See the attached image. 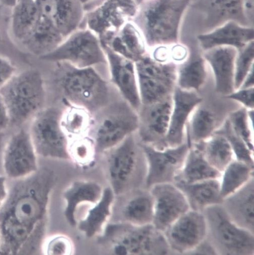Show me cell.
<instances>
[{"mask_svg":"<svg viewBox=\"0 0 254 255\" xmlns=\"http://www.w3.org/2000/svg\"><path fill=\"white\" fill-rule=\"evenodd\" d=\"M141 105H150L172 95L176 87L177 66L145 55L135 63Z\"/></svg>","mask_w":254,"mask_h":255,"instance_id":"cell-12","label":"cell"},{"mask_svg":"<svg viewBox=\"0 0 254 255\" xmlns=\"http://www.w3.org/2000/svg\"><path fill=\"white\" fill-rule=\"evenodd\" d=\"M99 246L118 255H172L164 233L153 224L109 222L97 237Z\"/></svg>","mask_w":254,"mask_h":255,"instance_id":"cell-5","label":"cell"},{"mask_svg":"<svg viewBox=\"0 0 254 255\" xmlns=\"http://www.w3.org/2000/svg\"><path fill=\"white\" fill-rule=\"evenodd\" d=\"M221 173L206 160L201 151L195 146L190 147L182 168L174 183L191 184L212 179L220 178Z\"/></svg>","mask_w":254,"mask_h":255,"instance_id":"cell-31","label":"cell"},{"mask_svg":"<svg viewBox=\"0 0 254 255\" xmlns=\"http://www.w3.org/2000/svg\"><path fill=\"white\" fill-rule=\"evenodd\" d=\"M154 201L150 189L140 188L115 196L110 222L135 226L153 224Z\"/></svg>","mask_w":254,"mask_h":255,"instance_id":"cell-17","label":"cell"},{"mask_svg":"<svg viewBox=\"0 0 254 255\" xmlns=\"http://www.w3.org/2000/svg\"><path fill=\"white\" fill-rule=\"evenodd\" d=\"M103 188L96 182L78 180L72 183L64 191L65 203L64 216L68 224L76 227L78 212L84 205L96 203L101 197Z\"/></svg>","mask_w":254,"mask_h":255,"instance_id":"cell-25","label":"cell"},{"mask_svg":"<svg viewBox=\"0 0 254 255\" xmlns=\"http://www.w3.org/2000/svg\"><path fill=\"white\" fill-rule=\"evenodd\" d=\"M57 177L42 168L27 177L12 180L0 206V238L3 254L42 252L46 238L51 197Z\"/></svg>","mask_w":254,"mask_h":255,"instance_id":"cell-1","label":"cell"},{"mask_svg":"<svg viewBox=\"0 0 254 255\" xmlns=\"http://www.w3.org/2000/svg\"><path fill=\"white\" fill-rule=\"evenodd\" d=\"M13 9L12 31L21 43L40 21L41 13L36 0H19Z\"/></svg>","mask_w":254,"mask_h":255,"instance_id":"cell-34","label":"cell"},{"mask_svg":"<svg viewBox=\"0 0 254 255\" xmlns=\"http://www.w3.org/2000/svg\"><path fill=\"white\" fill-rule=\"evenodd\" d=\"M207 239L219 255H253L254 234L234 223L221 205L206 209Z\"/></svg>","mask_w":254,"mask_h":255,"instance_id":"cell-9","label":"cell"},{"mask_svg":"<svg viewBox=\"0 0 254 255\" xmlns=\"http://www.w3.org/2000/svg\"><path fill=\"white\" fill-rule=\"evenodd\" d=\"M220 178L212 179L186 184H174L183 193L190 209L203 212L210 207L221 205L223 198L221 194Z\"/></svg>","mask_w":254,"mask_h":255,"instance_id":"cell-29","label":"cell"},{"mask_svg":"<svg viewBox=\"0 0 254 255\" xmlns=\"http://www.w3.org/2000/svg\"><path fill=\"white\" fill-rule=\"evenodd\" d=\"M214 133L220 134L229 140L232 148L235 159L254 166L253 152L245 141L233 129L228 120Z\"/></svg>","mask_w":254,"mask_h":255,"instance_id":"cell-39","label":"cell"},{"mask_svg":"<svg viewBox=\"0 0 254 255\" xmlns=\"http://www.w3.org/2000/svg\"><path fill=\"white\" fill-rule=\"evenodd\" d=\"M252 87H254V68L251 69L246 77L240 88H248Z\"/></svg>","mask_w":254,"mask_h":255,"instance_id":"cell-50","label":"cell"},{"mask_svg":"<svg viewBox=\"0 0 254 255\" xmlns=\"http://www.w3.org/2000/svg\"><path fill=\"white\" fill-rule=\"evenodd\" d=\"M2 204L0 203V206H1Z\"/></svg>","mask_w":254,"mask_h":255,"instance_id":"cell-54","label":"cell"},{"mask_svg":"<svg viewBox=\"0 0 254 255\" xmlns=\"http://www.w3.org/2000/svg\"><path fill=\"white\" fill-rule=\"evenodd\" d=\"M138 6L133 0H105L97 8L88 13V28L99 38L118 32L134 17Z\"/></svg>","mask_w":254,"mask_h":255,"instance_id":"cell-18","label":"cell"},{"mask_svg":"<svg viewBox=\"0 0 254 255\" xmlns=\"http://www.w3.org/2000/svg\"><path fill=\"white\" fill-rule=\"evenodd\" d=\"M84 6L86 14L99 6L105 0H79Z\"/></svg>","mask_w":254,"mask_h":255,"instance_id":"cell-48","label":"cell"},{"mask_svg":"<svg viewBox=\"0 0 254 255\" xmlns=\"http://www.w3.org/2000/svg\"><path fill=\"white\" fill-rule=\"evenodd\" d=\"M62 114L58 108L45 107L30 121L28 132L38 156L70 161L69 138L61 124Z\"/></svg>","mask_w":254,"mask_h":255,"instance_id":"cell-10","label":"cell"},{"mask_svg":"<svg viewBox=\"0 0 254 255\" xmlns=\"http://www.w3.org/2000/svg\"><path fill=\"white\" fill-rule=\"evenodd\" d=\"M190 0H147L139 5L131 21L147 46L154 48L179 43L181 22Z\"/></svg>","mask_w":254,"mask_h":255,"instance_id":"cell-2","label":"cell"},{"mask_svg":"<svg viewBox=\"0 0 254 255\" xmlns=\"http://www.w3.org/2000/svg\"><path fill=\"white\" fill-rule=\"evenodd\" d=\"M101 43L135 63L147 55V46L143 36L131 21L115 34L101 40Z\"/></svg>","mask_w":254,"mask_h":255,"instance_id":"cell-27","label":"cell"},{"mask_svg":"<svg viewBox=\"0 0 254 255\" xmlns=\"http://www.w3.org/2000/svg\"><path fill=\"white\" fill-rule=\"evenodd\" d=\"M242 4L243 0H190L181 22L179 43L198 46V35L231 21L251 27L244 15Z\"/></svg>","mask_w":254,"mask_h":255,"instance_id":"cell-3","label":"cell"},{"mask_svg":"<svg viewBox=\"0 0 254 255\" xmlns=\"http://www.w3.org/2000/svg\"><path fill=\"white\" fill-rule=\"evenodd\" d=\"M190 254L217 255L214 248L206 238Z\"/></svg>","mask_w":254,"mask_h":255,"instance_id":"cell-47","label":"cell"},{"mask_svg":"<svg viewBox=\"0 0 254 255\" xmlns=\"http://www.w3.org/2000/svg\"><path fill=\"white\" fill-rule=\"evenodd\" d=\"M97 120H92V135L97 154L115 147L137 131L139 115L128 103H119L103 107L98 112Z\"/></svg>","mask_w":254,"mask_h":255,"instance_id":"cell-8","label":"cell"},{"mask_svg":"<svg viewBox=\"0 0 254 255\" xmlns=\"http://www.w3.org/2000/svg\"><path fill=\"white\" fill-rule=\"evenodd\" d=\"M41 58L67 63L79 68L107 63L98 35L88 28H80L73 32L55 50Z\"/></svg>","mask_w":254,"mask_h":255,"instance_id":"cell-11","label":"cell"},{"mask_svg":"<svg viewBox=\"0 0 254 255\" xmlns=\"http://www.w3.org/2000/svg\"><path fill=\"white\" fill-rule=\"evenodd\" d=\"M115 199L111 188H104L100 199L92 205L82 219L78 220L76 227L87 238L98 237L110 221Z\"/></svg>","mask_w":254,"mask_h":255,"instance_id":"cell-28","label":"cell"},{"mask_svg":"<svg viewBox=\"0 0 254 255\" xmlns=\"http://www.w3.org/2000/svg\"><path fill=\"white\" fill-rule=\"evenodd\" d=\"M225 97L242 104L248 111L254 110V87L239 89Z\"/></svg>","mask_w":254,"mask_h":255,"instance_id":"cell-44","label":"cell"},{"mask_svg":"<svg viewBox=\"0 0 254 255\" xmlns=\"http://www.w3.org/2000/svg\"><path fill=\"white\" fill-rule=\"evenodd\" d=\"M55 80L68 105L83 108L91 115L107 104V83L93 68H79L57 62Z\"/></svg>","mask_w":254,"mask_h":255,"instance_id":"cell-4","label":"cell"},{"mask_svg":"<svg viewBox=\"0 0 254 255\" xmlns=\"http://www.w3.org/2000/svg\"><path fill=\"white\" fill-rule=\"evenodd\" d=\"M249 119L248 110L243 108L232 113L228 120L235 133L245 141L250 149L254 151Z\"/></svg>","mask_w":254,"mask_h":255,"instance_id":"cell-42","label":"cell"},{"mask_svg":"<svg viewBox=\"0 0 254 255\" xmlns=\"http://www.w3.org/2000/svg\"><path fill=\"white\" fill-rule=\"evenodd\" d=\"M140 144L148 166L145 187L149 189L159 184L174 183L190 148L187 141L179 146L164 150L157 149L141 142Z\"/></svg>","mask_w":254,"mask_h":255,"instance_id":"cell-13","label":"cell"},{"mask_svg":"<svg viewBox=\"0 0 254 255\" xmlns=\"http://www.w3.org/2000/svg\"><path fill=\"white\" fill-rule=\"evenodd\" d=\"M65 39L52 23L41 17L21 44L29 53L41 58L55 50Z\"/></svg>","mask_w":254,"mask_h":255,"instance_id":"cell-30","label":"cell"},{"mask_svg":"<svg viewBox=\"0 0 254 255\" xmlns=\"http://www.w3.org/2000/svg\"><path fill=\"white\" fill-rule=\"evenodd\" d=\"M17 68L8 58L0 55V90L16 75Z\"/></svg>","mask_w":254,"mask_h":255,"instance_id":"cell-43","label":"cell"},{"mask_svg":"<svg viewBox=\"0 0 254 255\" xmlns=\"http://www.w3.org/2000/svg\"><path fill=\"white\" fill-rule=\"evenodd\" d=\"M134 2L136 3V4L138 6L140 4H141L142 3L144 2L145 1H147V0H133Z\"/></svg>","mask_w":254,"mask_h":255,"instance_id":"cell-52","label":"cell"},{"mask_svg":"<svg viewBox=\"0 0 254 255\" xmlns=\"http://www.w3.org/2000/svg\"><path fill=\"white\" fill-rule=\"evenodd\" d=\"M8 193L6 177L0 175V203L5 200Z\"/></svg>","mask_w":254,"mask_h":255,"instance_id":"cell-49","label":"cell"},{"mask_svg":"<svg viewBox=\"0 0 254 255\" xmlns=\"http://www.w3.org/2000/svg\"><path fill=\"white\" fill-rule=\"evenodd\" d=\"M254 41L238 50L235 64V88L241 87L246 77L254 68Z\"/></svg>","mask_w":254,"mask_h":255,"instance_id":"cell-40","label":"cell"},{"mask_svg":"<svg viewBox=\"0 0 254 255\" xmlns=\"http://www.w3.org/2000/svg\"><path fill=\"white\" fill-rule=\"evenodd\" d=\"M172 255L190 253L207 237V224L202 212L189 210L164 232Z\"/></svg>","mask_w":254,"mask_h":255,"instance_id":"cell-15","label":"cell"},{"mask_svg":"<svg viewBox=\"0 0 254 255\" xmlns=\"http://www.w3.org/2000/svg\"><path fill=\"white\" fill-rule=\"evenodd\" d=\"M202 100L196 92L184 90L176 86L172 94V108L165 141V149L179 146L186 142L185 130L187 123Z\"/></svg>","mask_w":254,"mask_h":255,"instance_id":"cell-21","label":"cell"},{"mask_svg":"<svg viewBox=\"0 0 254 255\" xmlns=\"http://www.w3.org/2000/svg\"><path fill=\"white\" fill-rule=\"evenodd\" d=\"M238 50L221 46L203 51L202 57L210 66L214 76L216 92L225 97L235 91V64Z\"/></svg>","mask_w":254,"mask_h":255,"instance_id":"cell-23","label":"cell"},{"mask_svg":"<svg viewBox=\"0 0 254 255\" xmlns=\"http://www.w3.org/2000/svg\"><path fill=\"white\" fill-rule=\"evenodd\" d=\"M11 125L8 108L3 97L0 94V134L7 130Z\"/></svg>","mask_w":254,"mask_h":255,"instance_id":"cell-45","label":"cell"},{"mask_svg":"<svg viewBox=\"0 0 254 255\" xmlns=\"http://www.w3.org/2000/svg\"><path fill=\"white\" fill-rule=\"evenodd\" d=\"M0 94L8 108L11 125L21 126L30 121L45 108V83L41 73L36 69L18 72Z\"/></svg>","mask_w":254,"mask_h":255,"instance_id":"cell-7","label":"cell"},{"mask_svg":"<svg viewBox=\"0 0 254 255\" xmlns=\"http://www.w3.org/2000/svg\"><path fill=\"white\" fill-rule=\"evenodd\" d=\"M18 1L19 0H0V4L7 7L13 8Z\"/></svg>","mask_w":254,"mask_h":255,"instance_id":"cell-51","label":"cell"},{"mask_svg":"<svg viewBox=\"0 0 254 255\" xmlns=\"http://www.w3.org/2000/svg\"><path fill=\"white\" fill-rule=\"evenodd\" d=\"M101 155L107 179L115 196L146 188L147 159L133 134Z\"/></svg>","mask_w":254,"mask_h":255,"instance_id":"cell-6","label":"cell"},{"mask_svg":"<svg viewBox=\"0 0 254 255\" xmlns=\"http://www.w3.org/2000/svg\"><path fill=\"white\" fill-rule=\"evenodd\" d=\"M206 63L202 56L191 54L184 63L177 67L176 86L186 91H199L206 80Z\"/></svg>","mask_w":254,"mask_h":255,"instance_id":"cell-33","label":"cell"},{"mask_svg":"<svg viewBox=\"0 0 254 255\" xmlns=\"http://www.w3.org/2000/svg\"><path fill=\"white\" fill-rule=\"evenodd\" d=\"M243 10L244 15L250 26L254 27V0H243Z\"/></svg>","mask_w":254,"mask_h":255,"instance_id":"cell-46","label":"cell"},{"mask_svg":"<svg viewBox=\"0 0 254 255\" xmlns=\"http://www.w3.org/2000/svg\"><path fill=\"white\" fill-rule=\"evenodd\" d=\"M38 157L28 130H18L9 138L3 149L2 163L6 177L17 180L32 175L39 169Z\"/></svg>","mask_w":254,"mask_h":255,"instance_id":"cell-14","label":"cell"},{"mask_svg":"<svg viewBox=\"0 0 254 255\" xmlns=\"http://www.w3.org/2000/svg\"><path fill=\"white\" fill-rule=\"evenodd\" d=\"M41 17L66 38L81 28L86 13L79 0H36Z\"/></svg>","mask_w":254,"mask_h":255,"instance_id":"cell-20","label":"cell"},{"mask_svg":"<svg viewBox=\"0 0 254 255\" xmlns=\"http://www.w3.org/2000/svg\"><path fill=\"white\" fill-rule=\"evenodd\" d=\"M149 189L154 201L153 225L163 233L190 210L184 194L174 183L159 184Z\"/></svg>","mask_w":254,"mask_h":255,"instance_id":"cell-19","label":"cell"},{"mask_svg":"<svg viewBox=\"0 0 254 255\" xmlns=\"http://www.w3.org/2000/svg\"><path fill=\"white\" fill-rule=\"evenodd\" d=\"M221 205L234 223L254 234V177L242 188L224 198Z\"/></svg>","mask_w":254,"mask_h":255,"instance_id":"cell-26","label":"cell"},{"mask_svg":"<svg viewBox=\"0 0 254 255\" xmlns=\"http://www.w3.org/2000/svg\"><path fill=\"white\" fill-rule=\"evenodd\" d=\"M91 115L83 108L68 105L67 110L62 112L61 120V126L68 137L85 136L92 125Z\"/></svg>","mask_w":254,"mask_h":255,"instance_id":"cell-37","label":"cell"},{"mask_svg":"<svg viewBox=\"0 0 254 255\" xmlns=\"http://www.w3.org/2000/svg\"><path fill=\"white\" fill-rule=\"evenodd\" d=\"M75 252L74 242L68 236L57 234L45 239L42 246L43 254L71 255Z\"/></svg>","mask_w":254,"mask_h":255,"instance_id":"cell-41","label":"cell"},{"mask_svg":"<svg viewBox=\"0 0 254 255\" xmlns=\"http://www.w3.org/2000/svg\"><path fill=\"white\" fill-rule=\"evenodd\" d=\"M192 146L198 148L207 162L221 173L235 159L229 140L220 134L214 133L206 140Z\"/></svg>","mask_w":254,"mask_h":255,"instance_id":"cell-32","label":"cell"},{"mask_svg":"<svg viewBox=\"0 0 254 255\" xmlns=\"http://www.w3.org/2000/svg\"><path fill=\"white\" fill-rule=\"evenodd\" d=\"M254 39V27L231 21L208 33L198 35L196 42L202 51L221 46L232 47L239 50Z\"/></svg>","mask_w":254,"mask_h":255,"instance_id":"cell-24","label":"cell"},{"mask_svg":"<svg viewBox=\"0 0 254 255\" xmlns=\"http://www.w3.org/2000/svg\"><path fill=\"white\" fill-rule=\"evenodd\" d=\"M110 69L111 81L122 96L138 112L141 106L135 62L102 44Z\"/></svg>","mask_w":254,"mask_h":255,"instance_id":"cell-22","label":"cell"},{"mask_svg":"<svg viewBox=\"0 0 254 255\" xmlns=\"http://www.w3.org/2000/svg\"><path fill=\"white\" fill-rule=\"evenodd\" d=\"M200 104L194 109L187 124V142L190 147L206 140L216 131V116Z\"/></svg>","mask_w":254,"mask_h":255,"instance_id":"cell-35","label":"cell"},{"mask_svg":"<svg viewBox=\"0 0 254 255\" xmlns=\"http://www.w3.org/2000/svg\"><path fill=\"white\" fill-rule=\"evenodd\" d=\"M70 161L83 168H89L95 163L97 155L94 142L91 137L76 138L69 145Z\"/></svg>","mask_w":254,"mask_h":255,"instance_id":"cell-38","label":"cell"},{"mask_svg":"<svg viewBox=\"0 0 254 255\" xmlns=\"http://www.w3.org/2000/svg\"><path fill=\"white\" fill-rule=\"evenodd\" d=\"M172 108V95L160 102L141 105L138 131L141 142L164 150Z\"/></svg>","mask_w":254,"mask_h":255,"instance_id":"cell-16","label":"cell"},{"mask_svg":"<svg viewBox=\"0 0 254 255\" xmlns=\"http://www.w3.org/2000/svg\"><path fill=\"white\" fill-rule=\"evenodd\" d=\"M254 167L234 159L225 168L220 179L223 199L242 188L254 177Z\"/></svg>","mask_w":254,"mask_h":255,"instance_id":"cell-36","label":"cell"},{"mask_svg":"<svg viewBox=\"0 0 254 255\" xmlns=\"http://www.w3.org/2000/svg\"><path fill=\"white\" fill-rule=\"evenodd\" d=\"M0 254H3L2 249L1 238H0Z\"/></svg>","mask_w":254,"mask_h":255,"instance_id":"cell-53","label":"cell"}]
</instances>
